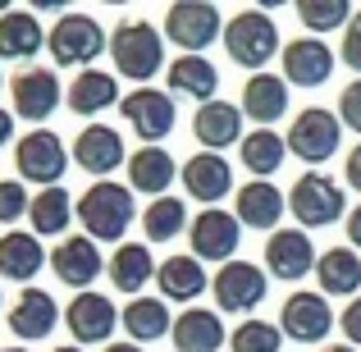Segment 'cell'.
I'll return each mask as SVG.
<instances>
[{
  "instance_id": "1",
  "label": "cell",
  "mask_w": 361,
  "mask_h": 352,
  "mask_svg": "<svg viewBox=\"0 0 361 352\" xmlns=\"http://www.w3.org/2000/svg\"><path fill=\"white\" fill-rule=\"evenodd\" d=\"M133 220H142V215H137V193L128 183L101 178L78 197V224L92 243H123Z\"/></svg>"
},
{
  "instance_id": "2",
  "label": "cell",
  "mask_w": 361,
  "mask_h": 352,
  "mask_svg": "<svg viewBox=\"0 0 361 352\" xmlns=\"http://www.w3.org/2000/svg\"><path fill=\"white\" fill-rule=\"evenodd\" d=\"M110 60H115V69L123 78H133L137 87H151V78L160 69H169L165 64V32L151 28L147 18H128V23H119L110 32Z\"/></svg>"
},
{
  "instance_id": "3",
  "label": "cell",
  "mask_w": 361,
  "mask_h": 352,
  "mask_svg": "<svg viewBox=\"0 0 361 352\" xmlns=\"http://www.w3.org/2000/svg\"><path fill=\"white\" fill-rule=\"evenodd\" d=\"M224 51H229L233 64L265 73V64H270L274 55H283L279 23L270 18V9H238V14L224 23Z\"/></svg>"
},
{
  "instance_id": "4",
  "label": "cell",
  "mask_w": 361,
  "mask_h": 352,
  "mask_svg": "<svg viewBox=\"0 0 361 352\" xmlns=\"http://www.w3.org/2000/svg\"><path fill=\"white\" fill-rule=\"evenodd\" d=\"M106 46H110L106 28L92 14H82V9H64V14L55 18V28L46 32V51H51V60L60 64V69H87V64L101 60Z\"/></svg>"
},
{
  "instance_id": "5",
  "label": "cell",
  "mask_w": 361,
  "mask_h": 352,
  "mask_svg": "<svg viewBox=\"0 0 361 352\" xmlns=\"http://www.w3.org/2000/svg\"><path fill=\"white\" fill-rule=\"evenodd\" d=\"M211 298H215V311H220V316H252V311L270 298V274H265V265L238 256V261L215 270Z\"/></svg>"
},
{
  "instance_id": "6",
  "label": "cell",
  "mask_w": 361,
  "mask_h": 352,
  "mask_svg": "<svg viewBox=\"0 0 361 352\" xmlns=\"http://www.w3.org/2000/svg\"><path fill=\"white\" fill-rule=\"evenodd\" d=\"M288 211L302 229H325V224L348 220V193L320 169H307V174L293 183L288 193Z\"/></svg>"
},
{
  "instance_id": "7",
  "label": "cell",
  "mask_w": 361,
  "mask_h": 352,
  "mask_svg": "<svg viewBox=\"0 0 361 352\" xmlns=\"http://www.w3.org/2000/svg\"><path fill=\"white\" fill-rule=\"evenodd\" d=\"M343 147V119L338 110L329 106H307L293 115V128H288V151L298 160H307L311 169L334 160V151Z\"/></svg>"
},
{
  "instance_id": "8",
  "label": "cell",
  "mask_w": 361,
  "mask_h": 352,
  "mask_svg": "<svg viewBox=\"0 0 361 352\" xmlns=\"http://www.w3.org/2000/svg\"><path fill=\"white\" fill-rule=\"evenodd\" d=\"M160 32L178 46V55H206V46H215L224 37L220 5L211 0H178L165 9V28Z\"/></svg>"
},
{
  "instance_id": "9",
  "label": "cell",
  "mask_w": 361,
  "mask_h": 352,
  "mask_svg": "<svg viewBox=\"0 0 361 352\" xmlns=\"http://www.w3.org/2000/svg\"><path fill=\"white\" fill-rule=\"evenodd\" d=\"M14 169H18V178L37 183V193H42V188H60L64 169H69V147H64L60 133L32 128V133H23L18 147H14Z\"/></svg>"
},
{
  "instance_id": "10",
  "label": "cell",
  "mask_w": 361,
  "mask_h": 352,
  "mask_svg": "<svg viewBox=\"0 0 361 352\" xmlns=\"http://www.w3.org/2000/svg\"><path fill=\"white\" fill-rule=\"evenodd\" d=\"M119 115L142 138V147H160L178 123V106H174V97L160 92V87H133L128 97L119 101Z\"/></svg>"
},
{
  "instance_id": "11",
  "label": "cell",
  "mask_w": 361,
  "mask_h": 352,
  "mask_svg": "<svg viewBox=\"0 0 361 352\" xmlns=\"http://www.w3.org/2000/svg\"><path fill=\"white\" fill-rule=\"evenodd\" d=\"M334 325H338V316L329 311L325 293L298 289V293H288L283 307H279V329H283V339H293V344L316 348V344H325V339H329V329H334Z\"/></svg>"
},
{
  "instance_id": "12",
  "label": "cell",
  "mask_w": 361,
  "mask_h": 352,
  "mask_svg": "<svg viewBox=\"0 0 361 352\" xmlns=\"http://www.w3.org/2000/svg\"><path fill=\"white\" fill-rule=\"evenodd\" d=\"M188 243H192L197 261H215V265H229L238 261V247H243V224L233 211H197L192 224H188Z\"/></svg>"
},
{
  "instance_id": "13",
  "label": "cell",
  "mask_w": 361,
  "mask_h": 352,
  "mask_svg": "<svg viewBox=\"0 0 361 352\" xmlns=\"http://www.w3.org/2000/svg\"><path fill=\"white\" fill-rule=\"evenodd\" d=\"M64 325H69L73 344H115V329H119V307L106 298V293L87 289V293H73V302L64 307Z\"/></svg>"
},
{
  "instance_id": "14",
  "label": "cell",
  "mask_w": 361,
  "mask_h": 352,
  "mask_svg": "<svg viewBox=\"0 0 361 352\" xmlns=\"http://www.w3.org/2000/svg\"><path fill=\"white\" fill-rule=\"evenodd\" d=\"M73 165H78L82 174H92L97 183L110 178L119 165H128V147H123L119 128H110V123H87V128L73 138Z\"/></svg>"
},
{
  "instance_id": "15",
  "label": "cell",
  "mask_w": 361,
  "mask_h": 352,
  "mask_svg": "<svg viewBox=\"0 0 361 352\" xmlns=\"http://www.w3.org/2000/svg\"><path fill=\"white\" fill-rule=\"evenodd\" d=\"M316 261H320V252L307 229H279L265 243V274H274L283 284H298L307 274H316Z\"/></svg>"
},
{
  "instance_id": "16",
  "label": "cell",
  "mask_w": 361,
  "mask_h": 352,
  "mask_svg": "<svg viewBox=\"0 0 361 352\" xmlns=\"http://www.w3.org/2000/svg\"><path fill=\"white\" fill-rule=\"evenodd\" d=\"M334 60L338 55L329 51L320 37H293L288 46H283V55H279V64H283V83L288 87H325L329 83V73H334Z\"/></svg>"
},
{
  "instance_id": "17",
  "label": "cell",
  "mask_w": 361,
  "mask_h": 352,
  "mask_svg": "<svg viewBox=\"0 0 361 352\" xmlns=\"http://www.w3.org/2000/svg\"><path fill=\"white\" fill-rule=\"evenodd\" d=\"M9 97H14V115L37 128V123H46L60 110L64 87H60V78H55V69H23L9 83Z\"/></svg>"
},
{
  "instance_id": "18",
  "label": "cell",
  "mask_w": 361,
  "mask_h": 352,
  "mask_svg": "<svg viewBox=\"0 0 361 352\" xmlns=\"http://www.w3.org/2000/svg\"><path fill=\"white\" fill-rule=\"evenodd\" d=\"M51 270H55V279H60L64 289L87 293L92 284L106 274V256H101V247L92 243L87 233H73V238H60V247L51 252Z\"/></svg>"
},
{
  "instance_id": "19",
  "label": "cell",
  "mask_w": 361,
  "mask_h": 352,
  "mask_svg": "<svg viewBox=\"0 0 361 352\" xmlns=\"http://www.w3.org/2000/svg\"><path fill=\"white\" fill-rule=\"evenodd\" d=\"M178 178H183V193L192 197V202H202L206 211L220 206L224 197L233 193V165L224 156H215V151H197V156H188L183 169H178Z\"/></svg>"
},
{
  "instance_id": "20",
  "label": "cell",
  "mask_w": 361,
  "mask_h": 352,
  "mask_svg": "<svg viewBox=\"0 0 361 352\" xmlns=\"http://www.w3.org/2000/svg\"><path fill=\"white\" fill-rule=\"evenodd\" d=\"M233 215H238L243 229L279 233V220L288 215V193H279L270 178H252L233 193Z\"/></svg>"
},
{
  "instance_id": "21",
  "label": "cell",
  "mask_w": 361,
  "mask_h": 352,
  "mask_svg": "<svg viewBox=\"0 0 361 352\" xmlns=\"http://www.w3.org/2000/svg\"><path fill=\"white\" fill-rule=\"evenodd\" d=\"M247 115L243 106H229L224 97L206 101V106H197L192 115V138L202 142V151H215V156H224V147H243L247 138Z\"/></svg>"
},
{
  "instance_id": "22",
  "label": "cell",
  "mask_w": 361,
  "mask_h": 352,
  "mask_svg": "<svg viewBox=\"0 0 361 352\" xmlns=\"http://www.w3.org/2000/svg\"><path fill=\"white\" fill-rule=\"evenodd\" d=\"M60 302L51 298L46 289H23L14 298V307H9V334L14 339H23V344H37V339H46L55 325H60Z\"/></svg>"
},
{
  "instance_id": "23",
  "label": "cell",
  "mask_w": 361,
  "mask_h": 352,
  "mask_svg": "<svg viewBox=\"0 0 361 352\" xmlns=\"http://www.w3.org/2000/svg\"><path fill=\"white\" fill-rule=\"evenodd\" d=\"M128 188L137 197H169V183L178 178V160H174V151H165V147H137L128 156Z\"/></svg>"
},
{
  "instance_id": "24",
  "label": "cell",
  "mask_w": 361,
  "mask_h": 352,
  "mask_svg": "<svg viewBox=\"0 0 361 352\" xmlns=\"http://www.w3.org/2000/svg\"><path fill=\"white\" fill-rule=\"evenodd\" d=\"M156 289L165 302H197L202 293H211V274H206V261H197L192 252H174L160 261L156 270Z\"/></svg>"
},
{
  "instance_id": "25",
  "label": "cell",
  "mask_w": 361,
  "mask_h": 352,
  "mask_svg": "<svg viewBox=\"0 0 361 352\" xmlns=\"http://www.w3.org/2000/svg\"><path fill=\"white\" fill-rule=\"evenodd\" d=\"M169 344H174V352H220L224 344H229V334H224L220 311H211V307H183V316H174Z\"/></svg>"
},
{
  "instance_id": "26",
  "label": "cell",
  "mask_w": 361,
  "mask_h": 352,
  "mask_svg": "<svg viewBox=\"0 0 361 352\" xmlns=\"http://www.w3.org/2000/svg\"><path fill=\"white\" fill-rule=\"evenodd\" d=\"M51 261V252L42 247V238L32 229H9L0 233V279L14 284H32L42 274V265Z\"/></svg>"
},
{
  "instance_id": "27",
  "label": "cell",
  "mask_w": 361,
  "mask_h": 352,
  "mask_svg": "<svg viewBox=\"0 0 361 352\" xmlns=\"http://www.w3.org/2000/svg\"><path fill=\"white\" fill-rule=\"evenodd\" d=\"M119 329H128V344L151 348L160 339H169L174 329V316H169L165 298H128V307L119 311Z\"/></svg>"
},
{
  "instance_id": "28",
  "label": "cell",
  "mask_w": 361,
  "mask_h": 352,
  "mask_svg": "<svg viewBox=\"0 0 361 352\" xmlns=\"http://www.w3.org/2000/svg\"><path fill=\"white\" fill-rule=\"evenodd\" d=\"M243 115L256 128H270L274 119L288 115V83H283V73H252L243 83Z\"/></svg>"
},
{
  "instance_id": "29",
  "label": "cell",
  "mask_w": 361,
  "mask_h": 352,
  "mask_svg": "<svg viewBox=\"0 0 361 352\" xmlns=\"http://www.w3.org/2000/svg\"><path fill=\"white\" fill-rule=\"evenodd\" d=\"M119 78L115 73H106V69H82L78 78L69 83V92H64V106L73 110V115H82V119H92L97 123L101 110H110V106H119Z\"/></svg>"
},
{
  "instance_id": "30",
  "label": "cell",
  "mask_w": 361,
  "mask_h": 352,
  "mask_svg": "<svg viewBox=\"0 0 361 352\" xmlns=\"http://www.w3.org/2000/svg\"><path fill=\"white\" fill-rule=\"evenodd\" d=\"M165 78H169V97H188L197 106L215 101V92H220V69L206 55H178L165 69Z\"/></svg>"
},
{
  "instance_id": "31",
  "label": "cell",
  "mask_w": 361,
  "mask_h": 352,
  "mask_svg": "<svg viewBox=\"0 0 361 352\" xmlns=\"http://www.w3.org/2000/svg\"><path fill=\"white\" fill-rule=\"evenodd\" d=\"M106 270H110V284H115L119 293H128V298H142V289L156 279L160 261H156V252H147V243H119Z\"/></svg>"
},
{
  "instance_id": "32",
  "label": "cell",
  "mask_w": 361,
  "mask_h": 352,
  "mask_svg": "<svg viewBox=\"0 0 361 352\" xmlns=\"http://www.w3.org/2000/svg\"><path fill=\"white\" fill-rule=\"evenodd\" d=\"M316 284L325 298H357L361 289V256L353 247H329V252H320L316 261Z\"/></svg>"
},
{
  "instance_id": "33",
  "label": "cell",
  "mask_w": 361,
  "mask_h": 352,
  "mask_svg": "<svg viewBox=\"0 0 361 352\" xmlns=\"http://www.w3.org/2000/svg\"><path fill=\"white\" fill-rule=\"evenodd\" d=\"M46 46V28L32 9H9L0 14V60H32Z\"/></svg>"
},
{
  "instance_id": "34",
  "label": "cell",
  "mask_w": 361,
  "mask_h": 352,
  "mask_svg": "<svg viewBox=\"0 0 361 352\" xmlns=\"http://www.w3.org/2000/svg\"><path fill=\"white\" fill-rule=\"evenodd\" d=\"M78 215V202L69 197V188H42L32 197V211H27V224H32L37 238H64Z\"/></svg>"
},
{
  "instance_id": "35",
  "label": "cell",
  "mask_w": 361,
  "mask_h": 352,
  "mask_svg": "<svg viewBox=\"0 0 361 352\" xmlns=\"http://www.w3.org/2000/svg\"><path fill=\"white\" fill-rule=\"evenodd\" d=\"M238 156H243V169L252 178H270V174H279L283 160H288V138H279L274 128H252L243 138Z\"/></svg>"
},
{
  "instance_id": "36",
  "label": "cell",
  "mask_w": 361,
  "mask_h": 352,
  "mask_svg": "<svg viewBox=\"0 0 361 352\" xmlns=\"http://www.w3.org/2000/svg\"><path fill=\"white\" fill-rule=\"evenodd\" d=\"M183 224H188L183 197H156V202H147V215H142L147 243H169V238L183 233Z\"/></svg>"
},
{
  "instance_id": "37",
  "label": "cell",
  "mask_w": 361,
  "mask_h": 352,
  "mask_svg": "<svg viewBox=\"0 0 361 352\" xmlns=\"http://www.w3.org/2000/svg\"><path fill=\"white\" fill-rule=\"evenodd\" d=\"M353 14L357 9L348 5V0H298V18L311 37L316 32H343V28L353 23Z\"/></svg>"
},
{
  "instance_id": "38",
  "label": "cell",
  "mask_w": 361,
  "mask_h": 352,
  "mask_svg": "<svg viewBox=\"0 0 361 352\" xmlns=\"http://www.w3.org/2000/svg\"><path fill=\"white\" fill-rule=\"evenodd\" d=\"M229 348L233 352H279L283 348V329L270 325V320H261V316H247L229 334Z\"/></svg>"
},
{
  "instance_id": "39",
  "label": "cell",
  "mask_w": 361,
  "mask_h": 352,
  "mask_svg": "<svg viewBox=\"0 0 361 352\" xmlns=\"http://www.w3.org/2000/svg\"><path fill=\"white\" fill-rule=\"evenodd\" d=\"M32 211V193L23 178H0V224H18Z\"/></svg>"
},
{
  "instance_id": "40",
  "label": "cell",
  "mask_w": 361,
  "mask_h": 352,
  "mask_svg": "<svg viewBox=\"0 0 361 352\" xmlns=\"http://www.w3.org/2000/svg\"><path fill=\"white\" fill-rule=\"evenodd\" d=\"M338 119H343V128L361 133V78H353L338 92Z\"/></svg>"
},
{
  "instance_id": "41",
  "label": "cell",
  "mask_w": 361,
  "mask_h": 352,
  "mask_svg": "<svg viewBox=\"0 0 361 352\" xmlns=\"http://www.w3.org/2000/svg\"><path fill=\"white\" fill-rule=\"evenodd\" d=\"M338 60H343L348 69H357V78H361V9L353 14V23L343 28V46H338Z\"/></svg>"
},
{
  "instance_id": "42",
  "label": "cell",
  "mask_w": 361,
  "mask_h": 352,
  "mask_svg": "<svg viewBox=\"0 0 361 352\" xmlns=\"http://www.w3.org/2000/svg\"><path fill=\"white\" fill-rule=\"evenodd\" d=\"M338 329L348 334V344H353V348H361V293L343 307V316H338Z\"/></svg>"
},
{
  "instance_id": "43",
  "label": "cell",
  "mask_w": 361,
  "mask_h": 352,
  "mask_svg": "<svg viewBox=\"0 0 361 352\" xmlns=\"http://www.w3.org/2000/svg\"><path fill=\"white\" fill-rule=\"evenodd\" d=\"M343 178H348V183H353L357 193H361V142H357L353 151H348V160H343Z\"/></svg>"
},
{
  "instance_id": "44",
  "label": "cell",
  "mask_w": 361,
  "mask_h": 352,
  "mask_svg": "<svg viewBox=\"0 0 361 352\" xmlns=\"http://www.w3.org/2000/svg\"><path fill=\"white\" fill-rule=\"evenodd\" d=\"M348 243H353V247H361V206H353V211H348Z\"/></svg>"
},
{
  "instance_id": "45",
  "label": "cell",
  "mask_w": 361,
  "mask_h": 352,
  "mask_svg": "<svg viewBox=\"0 0 361 352\" xmlns=\"http://www.w3.org/2000/svg\"><path fill=\"white\" fill-rule=\"evenodd\" d=\"M14 142V110H0V147Z\"/></svg>"
},
{
  "instance_id": "46",
  "label": "cell",
  "mask_w": 361,
  "mask_h": 352,
  "mask_svg": "<svg viewBox=\"0 0 361 352\" xmlns=\"http://www.w3.org/2000/svg\"><path fill=\"white\" fill-rule=\"evenodd\" d=\"M106 352H147V348H137V344H128V339H123V344H106Z\"/></svg>"
},
{
  "instance_id": "47",
  "label": "cell",
  "mask_w": 361,
  "mask_h": 352,
  "mask_svg": "<svg viewBox=\"0 0 361 352\" xmlns=\"http://www.w3.org/2000/svg\"><path fill=\"white\" fill-rule=\"evenodd\" d=\"M320 352H357L353 344H329V348H320Z\"/></svg>"
},
{
  "instance_id": "48",
  "label": "cell",
  "mask_w": 361,
  "mask_h": 352,
  "mask_svg": "<svg viewBox=\"0 0 361 352\" xmlns=\"http://www.w3.org/2000/svg\"><path fill=\"white\" fill-rule=\"evenodd\" d=\"M55 352H82L78 344H64V348H55Z\"/></svg>"
},
{
  "instance_id": "49",
  "label": "cell",
  "mask_w": 361,
  "mask_h": 352,
  "mask_svg": "<svg viewBox=\"0 0 361 352\" xmlns=\"http://www.w3.org/2000/svg\"><path fill=\"white\" fill-rule=\"evenodd\" d=\"M0 352H27V348H0Z\"/></svg>"
},
{
  "instance_id": "50",
  "label": "cell",
  "mask_w": 361,
  "mask_h": 352,
  "mask_svg": "<svg viewBox=\"0 0 361 352\" xmlns=\"http://www.w3.org/2000/svg\"><path fill=\"white\" fill-rule=\"evenodd\" d=\"M0 302H5V293H0Z\"/></svg>"
},
{
  "instance_id": "51",
  "label": "cell",
  "mask_w": 361,
  "mask_h": 352,
  "mask_svg": "<svg viewBox=\"0 0 361 352\" xmlns=\"http://www.w3.org/2000/svg\"><path fill=\"white\" fill-rule=\"evenodd\" d=\"M0 83H5V78H0Z\"/></svg>"
}]
</instances>
